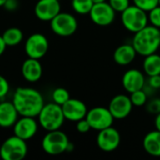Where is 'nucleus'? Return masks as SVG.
Instances as JSON below:
<instances>
[{"instance_id": "nucleus-1", "label": "nucleus", "mask_w": 160, "mask_h": 160, "mask_svg": "<svg viewBox=\"0 0 160 160\" xmlns=\"http://www.w3.org/2000/svg\"><path fill=\"white\" fill-rule=\"evenodd\" d=\"M12 102L22 116L36 117L44 106L42 95L30 87H19L16 89Z\"/></svg>"}, {"instance_id": "nucleus-2", "label": "nucleus", "mask_w": 160, "mask_h": 160, "mask_svg": "<svg viewBox=\"0 0 160 160\" xmlns=\"http://www.w3.org/2000/svg\"><path fill=\"white\" fill-rule=\"evenodd\" d=\"M131 44L137 53L143 57L157 52L160 48V29L148 24L134 33Z\"/></svg>"}, {"instance_id": "nucleus-3", "label": "nucleus", "mask_w": 160, "mask_h": 160, "mask_svg": "<svg viewBox=\"0 0 160 160\" xmlns=\"http://www.w3.org/2000/svg\"><path fill=\"white\" fill-rule=\"evenodd\" d=\"M38 117L39 125L47 131L60 129L66 120L62 106L54 102L44 104Z\"/></svg>"}, {"instance_id": "nucleus-4", "label": "nucleus", "mask_w": 160, "mask_h": 160, "mask_svg": "<svg viewBox=\"0 0 160 160\" xmlns=\"http://www.w3.org/2000/svg\"><path fill=\"white\" fill-rule=\"evenodd\" d=\"M121 21L128 31L136 33L149 24L148 12L133 4L121 13Z\"/></svg>"}, {"instance_id": "nucleus-5", "label": "nucleus", "mask_w": 160, "mask_h": 160, "mask_svg": "<svg viewBox=\"0 0 160 160\" xmlns=\"http://www.w3.org/2000/svg\"><path fill=\"white\" fill-rule=\"evenodd\" d=\"M69 140L67 134L60 129L48 131L41 142L43 151L51 156L61 155L68 150Z\"/></svg>"}, {"instance_id": "nucleus-6", "label": "nucleus", "mask_w": 160, "mask_h": 160, "mask_svg": "<svg viewBox=\"0 0 160 160\" xmlns=\"http://www.w3.org/2000/svg\"><path fill=\"white\" fill-rule=\"evenodd\" d=\"M26 155V141L15 135L8 138L0 147V157L3 160H22Z\"/></svg>"}, {"instance_id": "nucleus-7", "label": "nucleus", "mask_w": 160, "mask_h": 160, "mask_svg": "<svg viewBox=\"0 0 160 160\" xmlns=\"http://www.w3.org/2000/svg\"><path fill=\"white\" fill-rule=\"evenodd\" d=\"M52 32L60 37L72 36L78 29V21L70 13L60 12L51 21Z\"/></svg>"}, {"instance_id": "nucleus-8", "label": "nucleus", "mask_w": 160, "mask_h": 160, "mask_svg": "<svg viewBox=\"0 0 160 160\" xmlns=\"http://www.w3.org/2000/svg\"><path fill=\"white\" fill-rule=\"evenodd\" d=\"M89 122L91 128L94 130H102L112 126L114 118L111 113L109 108L106 107H95L87 112L85 116Z\"/></svg>"}, {"instance_id": "nucleus-9", "label": "nucleus", "mask_w": 160, "mask_h": 160, "mask_svg": "<svg viewBox=\"0 0 160 160\" xmlns=\"http://www.w3.org/2000/svg\"><path fill=\"white\" fill-rule=\"evenodd\" d=\"M116 12L111 7V5L106 2L94 4L89 16L91 21L99 26H109L115 19Z\"/></svg>"}, {"instance_id": "nucleus-10", "label": "nucleus", "mask_w": 160, "mask_h": 160, "mask_svg": "<svg viewBox=\"0 0 160 160\" xmlns=\"http://www.w3.org/2000/svg\"><path fill=\"white\" fill-rule=\"evenodd\" d=\"M49 49V41L47 38L40 34L35 33L32 34L25 41L24 51L28 57L40 59L42 58L48 52Z\"/></svg>"}, {"instance_id": "nucleus-11", "label": "nucleus", "mask_w": 160, "mask_h": 160, "mask_svg": "<svg viewBox=\"0 0 160 160\" xmlns=\"http://www.w3.org/2000/svg\"><path fill=\"white\" fill-rule=\"evenodd\" d=\"M121 142V135L119 131L112 128H107L105 129L99 130L97 136V145L98 147L106 153L115 151Z\"/></svg>"}, {"instance_id": "nucleus-12", "label": "nucleus", "mask_w": 160, "mask_h": 160, "mask_svg": "<svg viewBox=\"0 0 160 160\" xmlns=\"http://www.w3.org/2000/svg\"><path fill=\"white\" fill-rule=\"evenodd\" d=\"M133 107L134 106L128 96L119 94L112 98L108 108L114 119L122 120L130 115Z\"/></svg>"}, {"instance_id": "nucleus-13", "label": "nucleus", "mask_w": 160, "mask_h": 160, "mask_svg": "<svg viewBox=\"0 0 160 160\" xmlns=\"http://www.w3.org/2000/svg\"><path fill=\"white\" fill-rule=\"evenodd\" d=\"M62 110L65 118L72 122H77L85 118L88 112L87 106L83 101L71 98L62 105Z\"/></svg>"}, {"instance_id": "nucleus-14", "label": "nucleus", "mask_w": 160, "mask_h": 160, "mask_svg": "<svg viewBox=\"0 0 160 160\" xmlns=\"http://www.w3.org/2000/svg\"><path fill=\"white\" fill-rule=\"evenodd\" d=\"M61 12L59 0H38L35 7V14L38 19L43 22H51Z\"/></svg>"}, {"instance_id": "nucleus-15", "label": "nucleus", "mask_w": 160, "mask_h": 160, "mask_svg": "<svg viewBox=\"0 0 160 160\" xmlns=\"http://www.w3.org/2000/svg\"><path fill=\"white\" fill-rule=\"evenodd\" d=\"M14 135L24 140L28 141L32 139L38 132V123L35 120V117L22 116L21 119H18L13 126Z\"/></svg>"}, {"instance_id": "nucleus-16", "label": "nucleus", "mask_w": 160, "mask_h": 160, "mask_svg": "<svg viewBox=\"0 0 160 160\" xmlns=\"http://www.w3.org/2000/svg\"><path fill=\"white\" fill-rule=\"evenodd\" d=\"M145 82L146 78L144 76V72L137 68H130L127 70L122 77L123 87L128 93L142 89Z\"/></svg>"}, {"instance_id": "nucleus-17", "label": "nucleus", "mask_w": 160, "mask_h": 160, "mask_svg": "<svg viewBox=\"0 0 160 160\" xmlns=\"http://www.w3.org/2000/svg\"><path fill=\"white\" fill-rule=\"evenodd\" d=\"M22 74L29 82H38L42 76V66L39 59L28 57L22 66Z\"/></svg>"}, {"instance_id": "nucleus-18", "label": "nucleus", "mask_w": 160, "mask_h": 160, "mask_svg": "<svg viewBox=\"0 0 160 160\" xmlns=\"http://www.w3.org/2000/svg\"><path fill=\"white\" fill-rule=\"evenodd\" d=\"M19 115L20 114L12 101L0 102V127L1 128L13 127L16 121L18 120Z\"/></svg>"}, {"instance_id": "nucleus-19", "label": "nucleus", "mask_w": 160, "mask_h": 160, "mask_svg": "<svg viewBox=\"0 0 160 160\" xmlns=\"http://www.w3.org/2000/svg\"><path fill=\"white\" fill-rule=\"evenodd\" d=\"M137 52L132 44H122L118 46L113 52V60L119 66H128L131 64L136 55Z\"/></svg>"}, {"instance_id": "nucleus-20", "label": "nucleus", "mask_w": 160, "mask_h": 160, "mask_svg": "<svg viewBox=\"0 0 160 160\" xmlns=\"http://www.w3.org/2000/svg\"><path fill=\"white\" fill-rule=\"evenodd\" d=\"M144 151L156 158H160V131L158 129L148 132L142 141Z\"/></svg>"}, {"instance_id": "nucleus-21", "label": "nucleus", "mask_w": 160, "mask_h": 160, "mask_svg": "<svg viewBox=\"0 0 160 160\" xmlns=\"http://www.w3.org/2000/svg\"><path fill=\"white\" fill-rule=\"evenodd\" d=\"M142 69L146 76L160 75V54L155 52L144 56Z\"/></svg>"}, {"instance_id": "nucleus-22", "label": "nucleus", "mask_w": 160, "mask_h": 160, "mask_svg": "<svg viewBox=\"0 0 160 160\" xmlns=\"http://www.w3.org/2000/svg\"><path fill=\"white\" fill-rule=\"evenodd\" d=\"M2 38L7 46H16L22 42L23 38L22 31L17 27L8 28L2 35Z\"/></svg>"}, {"instance_id": "nucleus-23", "label": "nucleus", "mask_w": 160, "mask_h": 160, "mask_svg": "<svg viewBox=\"0 0 160 160\" xmlns=\"http://www.w3.org/2000/svg\"><path fill=\"white\" fill-rule=\"evenodd\" d=\"M71 6L76 13L85 15L90 13L94 6V2L92 0H72Z\"/></svg>"}, {"instance_id": "nucleus-24", "label": "nucleus", "mask_w": 160, "mask_h": 160, "mask_svg": "<svg viewBox=\"0 0 160 160\" xmlns=\"http://www.w3.org/2000/svg\"><path fill=\"white\" fill-rule=\"evenodd\" d=\"M52 101L60 106H62L63 104H65L69 98H70V95L68 93V91L63 87H58L55 88L52 93Z\"/></svg>"}, {"instance_id": "nucleus-25", "label": "nucleus", "mask_w": 160, "mask_h": 160, "mask_svg": "<svg viewBox=\"0 0 160 160\" xmlns=\"http://www.w3.org/2000/svg\"><path fill=\"white\" fill-rule=\"evenodd\" d=\"M130 100L135 107H142L148 101V96L143 89H140L130 93Z\"/></svg>"}, {"instance_id": "nucleus-26", "label": "nucleus", "mask_w": 160, "mask_h": 160, "mask_svg": "<svg viewBox=\"0 0 160 160\" xmlns=\"http://www.w3.org/2000/svg\"><path fill=\"white\" fill-rule=\"evenodd\" d=\"M148 20L151 25L160 29V6L158 5L148 11Z\"/></svg>"}, {"instance_id": "nucleus-27", "label": "nucleus", "mask_w": 160, "mask_h": 160, "mask_svg": "<svg viewBox=\"0 0 160 160\" xmlns=\"http://www.w3.org/2000/svg\"><path fill=\"white\" fill-rule=\"evenodd\" d=\"M146 111L154 115H157L160 112V98H153L148 100L145 104Z\"/></svg>"}, {"instance_id": "nucleus-28", "label": "nucleus", "mask_w": 160, "mask_h": 160, "mask_svg": "<svg viewBox=\"0 0 160 160\" xmlns=\"http://www.w3.org/2000/svg\"><path fill=\"white\" fill-rule=\"evenodd\" d=\"M108 3L115 10V12L119 13H122L131 5L130 0H108Z\"/></svg>"}, {"instance_id": "nucleus-29", "label": "nucleus", "mask_w": 160, "mask_h": 160, "mask_svg": "<svg viewBox=\"0 0 160 160\" xmlns=\"http://www.w3.org/2000/svg\"><path fill=\"white\" fill-rule=\"evenodd\" d=\"M133 4L145 11H150L158 5V0H132Z\"/></svg>"}, {"instance_id": "nucleus-30", "label": "nucleus", "mask_w": 160, "mask_h": 160, "mask_svg": "<svg viewBox=\"0 0 160 160\" xmlns=\"http://www.w3.org/2000/svg\"><path fill=\"white\" fill-rule=\"evenodd\" d=\"M76 129L78 130V132L80 133H87L91 128V126L89 124V122L86 120V118L81 119L79 121L76 122Z\"/></svg>"}, {"instance_id": "nucleus-31", "label": "nucleus", "mask_w": 160, "mask_h": 160, "mask_svg": "<svg viewBox=\"0 0 160 160\" xmlns=\"http://www.w3.org/2000/svg\"><path fill=\"white\" fill-rule=\"evenodd\" d=\"M9 91V84L6 78L0 75V98H3L8 95Z\"/></svg>"}, {"instance_id": "nucleus-32", "label": "nucleus", "mask_w": 160, "mask_h": 160, "mask_svg": "<svg viewBox=\"0 0 160 160\" xmlns=\"http://www.w3.org/2000/svg\"><path fill=\"white\" fill-rule=\"evenodd\" d=\"M19 6V1L18 0H7L4 7L8 10V11H14L17 9Z\"/></svg>"}, {"instance_id": "nucleus-33", "label": "nucleus", "mask_w": 160, "mask_h": 160, "mask_svg": "<svg viewBox=\"0 0 160 160\" xmlns=\"http://www.w3.org/2000/svg\"><path fill=\"white\" fill-rule=\"evenodd\" d=\"M7 47H8V46H7V44L5 43V41H4V39H3L2 36H0V56L4 53V52H5V50H6Z\"/></svg>"}, {"instance_id": "nucleus-34", "label": "nucleus", "mask_w": 160, "mask_h": 160, "mask_svg": "<svg viewBox=\"0 0 160 160\" xmlns=\"http://www.w3.org/2000/svg\"><path fill=\"white\" fill-rule=\"evenodd\" d=\"M155 127H156V129H158V130L160 131V112L156 115V118H155Z\"/></svg>"}, {"instance_id": "nucleus-35", "label": "nucleus", "mask_w": 160, "mask_h": 160, "mask_svg": "<svg viewBox=\"0 0 160 160\" xmlns=\"http://www.w3.org/2000/svg\"><path fill=\"white\" fill-rule=\"evenodd\" d=\"M94 2V4H97V3H101V2H106L107 0H92Z\"/></svg>"}, {"instance_id": "nucleus-36", "label": "nucleus", "mask_w": 160, "mask_h": 160, "mask_svg": "<svg viewBox=\"0 0 160 160\" xmlns=\"http://www.w3.org/2000/svg\"><path fill=\"white\" fill-rule=\"evenodd\" d=\"M6 1H7V0H0V7H4Z\"/></svg>"}, {"instance_id": "nucleus-37", "label": "nucleus", "mask_w": 160, "mask_h": 160, "mask_svg": "<svg viewBox=\"0 0 160 160\" xmlns=\"http://www.w3.org/2000/svg\"><path fill=\"white\" fill-rule=\"evenodd\" d=\"M158 6H160V0H158Z\"/></svg>"}, {"instance_id": "nucleus-38", "label": "nucleus", "mask_w": 160, "mask_h": 160, "mask_svg": "<svg viewBox=\"0 0 160 160\" xmlns=\"http://www.w3.org/2000/svg\"><path fill=\"white\" fill-rule=\"evenodd\" d=\"M159 92H160V89H159Z\"/></svg>"}, {"instance_id": "nucleus-39", "label": "nucleus", "mask_w": 160, "mask_h": 160, "mask_svg": "<svg viewBox=\"0 0 160 160\" xmlns=\"http://www.w3.org/2000/svg\"><path fill=\"white\" fill-rule=\"evenodd\" d=\"M59 1H60V0H59Z\"/></svg>"}]
</instances>
